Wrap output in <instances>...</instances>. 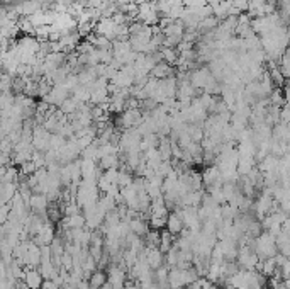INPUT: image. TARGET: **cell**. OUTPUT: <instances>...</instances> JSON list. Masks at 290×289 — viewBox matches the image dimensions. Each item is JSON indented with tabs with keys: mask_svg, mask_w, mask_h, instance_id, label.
Here are the masks:
<instances>
[{
	"mask_svg": "<svg viewBox=\"0 0 290 289\" xmlns=\"http://www.w3.org/2000/svg\"><path fill=\"white\" fill-rule=\"evenodd\" d=\"M165 226H167V231L168 233H171L173 237H177V235L182 233V230L185 228L183 225V220H182L180 213H171L170 216H167V223H165Z\"/></svg>",
	"mask_w": 290,
	"mask_h": 289,
	"instance_id": "1",
	"label": "cell"
}]
</instances>
